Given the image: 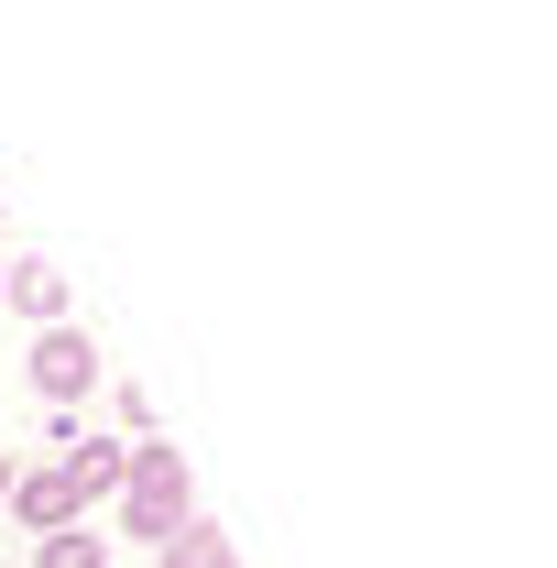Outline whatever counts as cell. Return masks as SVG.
Listing matches in <instances>:
<instances>
[{"mask_svg":"<svg viewBox=\"0 0 557 568\" xmlns=\"http://www.w3.org/2000/svg\"><path fill=\"white\" fill-rule=\"evenodd\" d=\"M0 493H11V448H0Z\"/></svg>","mask_w":557,"mask_h":568,"instance_id":"obj_8","label":"cell"},{"mask_svg":"<svg viewBox=\"0 0 557 568\" xmlns=\"http://www.w3.org/2000/svg\"><path fill=\"white\" fill-rule=\"evenodd\" d=\"M198 514V481H186V448L175 437H142L132 470H121V536H142V547H164L175 525Z\"/></svg>","mask_w":557,"mask_h":568,"instance_id":"obj_1","label":"cell"},{"mask_svg":"<svg viewBox=\"0 0 557 568\" xmlns=\"http://www.w3.org/2000/svg\"><path fill=\"white\" fill-rule=\"evenodd\" d=\"M153 558H164V568H241V547H230V536H219L209 514H186V525H175V536H164V547H153Z\"/></svg>","mask_w":557,"mask_h":568,"instance_id":"obj_6","label":"cell"},{"mask_svg":"<svg viewBox=\"0 0 557 568\" xmlns=\"http://www.w3.org/2000/svg\"><path fill=\"white\" fill-rule=\"evenodd\" d=\"M0 295H11V317L67 328V274H55V263H11V274H0Z\"/></svg>","mask_w":557,"mask_h":568,"instance_id":"obj_5","label":"cell"},{"mask_svg":"<svg viewBox=\"0 0 557 568\" xmlns=\"http://www.w3.org/2000/svg\"><path fill=\"white\" fill-rule=\"evenodd\" d=\"M88 383H99V339L88 328H33V394L44 405H77Z\"/></svg>","mask_w":557,"mask_h":568,"instance_id":"obj_2","label":"cell"},{"mask_svg":"<svg viewBox=\"0 0 557 568\" xmlns=\"http://www.w3.org/2000/svg\"><path fill=\"white\" fill-rule=\"evenodd\" d=\"M55 470H67V493H77V503H110V493H121V470H132V437H88V426H77Z\"/></svg>","mask_w":557,"mask_h":568,"instance_id":"obj_3","label":"cell"},{"mask_svg":"<svg viewBox=\"0 0 557 568\" xmlns=\"http://www.w3.org/2000/svg\"><path fill=\"white\" fill-rule=\"evenodd\" d=\"M11 525H33V536H55V525H77V514H88V503L67 493V470H11Z\"/></svg>","mask_w":557,"mask_h":568,"instance_id":"obj_4","label":"cell"},{"mask_svg":"<svg viewBox=\"0 0 557 568\" xmlns=\"http://www.w3.org/2000/svg\"><path fill=\"white\" fill-rule=\"evenodd\" d=\"M33 568H110V536H88V514H77V525H55L33 547Z\"/></svg>","mask_w":557,"mask_h":568,"instance_id":"obj_7","label":"cell"}]
</instances>
